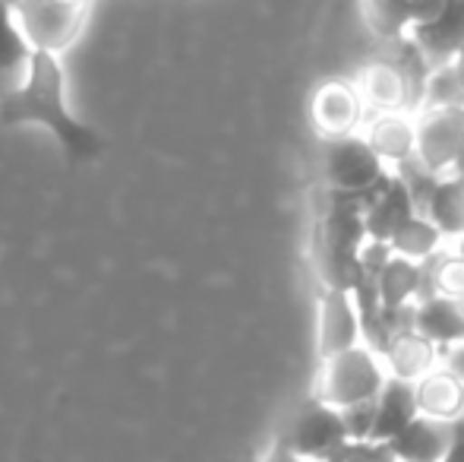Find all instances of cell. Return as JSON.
<instances>
[{
  "label": "cell",
  "mask_w": 464,
  "mask_h": 462,
  "mask_svg": "<svg viewBox=\"0 0 464 462\" xmlns=\"http://www.w3.org/2000/svg\"><path fill=\"white\" fill-rule=\"evenodd\" d=\"M442 0H361L363 23L385 44L408 38L417 25L440 13Z\"/></svg>",
  "instance_id": "cell-13"
},
{
  "label": "cell",
  "mask_w": 464,
  "mask_h": 462,
  "mask_svg": "<svg viewBox=\"0 0 464 462\" xmlns=\"http://www.w3.org/2000/svg\"><path fill=\"white\" fill-rule=\"evenodd\" d=\"M446 361L452 364V368L459 370V374L464 377V346H459L455 351H449V355H446Z\"/></svg>",
  "instance_id": "cell-25"
},
{
  "label": "cell",
  "mask_w": 464,
  "mask_h": 462,
  "mask_svg": "<svg viewBox=\"0 0 464 462\" xmlns=\"http://www.w3.org/2000/svg\"><path fill=\"white\" fill-rule=\"evenodd\" d=\"M414 396L423 418L442 421V425L464 421V377L449 361H442L423 380H417Z\"/></svg>",
  "instance_id": "cell-16"
},
{
  "label": "cell",
  "mask_w": 464,
  "mask_h": 462,
  "mask_svg": "<svg viewBox=\"0 0 464 462\" xmlns=\"http://www.w3.org/2000/svg\"><path fill=\"white\" fill-rule=\"evenodd\" d=\"M10 6L32 48L51 54H67L89 23V0H16Z\"/></svg>",
  "instance_id": "cell-3"
},
{
  "label": "cell",
  "mask_w": 464,
  "mask_h": 462,
  "mask_svg": "<svg viewBox=\"0 0 464 462\" xmlns=\"http://www.w3.org/2000/svg\"><path fill=\"white\" fill-rule=\"evenodd\" d=\"M385 383H389V370H385L379 349L361 342V346L338 351V355L319 361L313 396L323 399L325 406L344 412V408L376 402L379 393L385 389Z\"/></svg>",
  "instance_id": "cell-2"
},
{
  "label": "cell",
  "mask_w": 464,
  "mask_h": 462,
  "mask_svg": "<svg viewBox=\"0 0 464 462\" xmlns=\"http://www.w3.org/2000/svg\"><path fill=\"white\" fill-rule=\"evenodd\" d=\"M269 462H306V459H297V457H291V453H285L281 450L276 459H269Z\"/></svg>",
  "instance_id": "cell-28"
},
{
  "label": "cell",
  "mask_w": 464,
  "mask_h": 462,
  "mask_svg": "<svg viewBox=\"0 0 464 462\" xmlns=\"http://www.w3.org/2000/svg\"><path fill=\"white\" fill-rule=\"evenodd\" d=\"M367 117L370 108L363 102L361 89H357L354 80H344V76L319 83L310 99V121L325 143L361 133Z\"/></svg>",
  "instance_id": "cell-8"
},
{
  "label": "cell",
  "mask_w": 464,
  "mask_h": 462,
  "mask_svg": "<svg viewBox=\"0 0 464 462\" xmlns=\"http://www.w3.org/2000/svg\"><path fill=\"white\" fill-rule=\"evenodd\" d=\"M395 172L382 165L363 133L342 136V140L325 143V181L338 197L348 200H370Z\"/></svg>",
  "instance_id": "cell-6"
},
{
  "label": "cell",
  "mask_w": 464,
  "mask_h": 462,
  "mask_svg": "<svg viewBox=\"0 0 464 462\" xmlns=\"http://www.w3.org/2000/svg\"><path fill=\"white\" fill-rule=\"evenodd\" d=\"M442 462H464V421L455 425V437H452V447H449L446 459Z\"/></svg>",
  "instance_id": "cell-24"
},
{
  "label": "cell",
  "mask_w": 464,
  "mask_h": 462,
  "mask_svg": "<svg viewBox=\"0 0 464 462\" xmlns=\"http://www.w3.org/2000/svg\"><path fill=\"white\" fill-rule=\"evenodd\" d=\"M417 206L430 216L449 241L464 234V178H433L423 172V184L408 181Z\"/></svg>",
  "instance_id": "cell-14"
},
{
  "label": "cell",
  "mask_w": 464,
  "mask_h": 462,
  "mask_svg": "<svg viewBox=\"0 0 464 462\" xmlns=\"http://www.w3.org/2000/svg\"><path fill=\"white\" fill-rule=\"evenodd\" d=\"M449 64H452V67H455V74H459V80L464 83V51H459V54H455Z\"/></svg>",
  "instance_id": "cell-26"
},
{
  "label": "cell",
  "mask_w": 464,
  "mask_h": 462,
  "mask_svg": "<svg viewBox=\"0 0 464 462\" xmlns=\"http://www.w3.org/2000/svg\"><path fill=\"white\" fill-rule=\"evenodd\" d=\"M411 42L433 64H449L464 51V0H442L440 13L411 32Z\"/></svg>",
  "instance_id": "cell-17"
},
{
  "label": "cell",
  "mask_w": 464,
  "mask_h": 462,
  "mask_svg": "<svg viewBox=\"0 0 464 462\" xmlns=\"http://www.w3.org/2000/svg\"><path fill=\"white\" fill-rule=\"evenodd\" d=\"M417 162L433 178H452L464 159V105H423L414 112Z\"/></svg>",
  "instance_id": "cell-5"
},
{
  "label": "cell",
  "mask_w": 464,
  "mask_h": 462,
  "mask_svg": "<svg viewBox=\"0 0 464 462\" xmlns=\"http://www.w3.org/2000/svg\"><path fill=\"white\" fill-rule=\"evenodd\" d=\"M449 251H452V253H459V257L464 260V234H459V238H452V241H449Z\"/></svg>",
  "instance_id": "cell-27"
},
{
  "label": "cell",
  "mask_w": 464,
  "mask_h": 462,
  "mask_svg": "<svg viewBox=\"0 0 464 462\" xmlns=\"http://www.w3.org/2000/svg\"><path fill=\"white\" fill-rule=\"evenodd\" d=\"M455 301H459V308L464 310V291H461V295H459V298H455Z\"/></svg>",
  "instance_id": "cell-29"
},
{
  "label": "cell",
  "mask_w": 464,
  "mask_h": 462,
  "mask_svg": "<svg viewBox=\"0 0 464 462\" xmlns=\"http://www.w3.org/2000/svg\"><path fill=\"white\" fill-rule=\"evenodd\" d=\"M430 291H436V295H446V298H459L464 291V260L459 253H452L446 247V251L440 253V257L430 260ZM427 291V295H430Z\"/></svg>",
  "instance_id": "cell-23"
},
{
  "label": "cell",
  "mask_w": 464,
  "mask_h": 462,
  "mask_svg": "<svg viewBox=\"0 0 464 462\" xmlns=\"http://www.w3.org/2000/svg\"><path fill=\"white\" fill-rule=\"evenodd\" d=\"M4 127H42L54 136L67 165H86L104 152V140L70 105L67 70L61 54L35 51L25 74L0 95Z\"/></svg>",
  "instance_id": "cell-1"
},
{
  "label": "cell",
  "mask_w": 464,
  "mask_h": 462,
  "mask_svg": "<svg viewBox=\"0 0 464 462\" xmlns=\"http://www.w3.org/2000/svg\"><path fill=\"white\" fill-rule=\"evenodd\" d=\"M379 355H382L385 370H389L392 380H404V383L423 380L430 370L440 368V364L446 361V355H442L427 336L417 333L411 323L392 329V333L385 336Z\"/></svg>",
  "instance_id": "cell-11"
},
{
  "label": "cell",
  "mask_w": 464,
  "mask_h": 462,
  "mask_svg": "<svg viewBox=\"0 0 464 462\" xmlns=\"http://www.w3.org/2000/svg\"><path fill=\"white\" fill-rule=\"evenodd\" d=\"M4 4H16V0H4Z\"/></svg>",
  "instance_id": "cell-30"
},
{
  "label": "cell",
  "mask_w": 464,
  "mask_h": 462,
  "mask_svg": "<svg viewBox=\"0 0 464 462\" xmlns=\"http://www.w3.org/2000/svg\"><path fill=\"white\" fill-rule=\"evenodd\" d=\"M385 247H389V253H395V257L414 260V263H430V260L440 257V253L446 251L449 238L440 231V225H436L430 216L414 212L401 229L385 241Z\"/></svg>",
  "instance_id": "cell-20"
},
{
  "label": "cell",
  "mask_w": 464,
  "mask_h": 462,
  "mask_svg": "<svg viewBox=\"0 0 464 462\" xmlns=\"http://www.w3.org/2000/svg\"><path fill=\"white\" fill-rule=\"evenodd\" d=\"M367 320H363V301L351 285L332 282L319 298L316 317V351L319 361L348 351L361 342H367Z\"/></svg>",
  "instance_id": "cell-7"
},
{
  "label": "cell",
  "mask_w": 464,
  "mask_h": 462,
  "mask_svg": "<svg viewBox=\"0 0 464 462\" xmlns=\"http://www.w3.org/2000/svg\"><path fill=\"white\" fill-rule=\"evenodd\" d=\"M35 48L29 44L25 32L19 29L16 13L10 4L0 0V80H10V86L25 74Z\"/></svg>",
  "instance_id": "cell-21"
},
{
  "label": "cell",
  "mask_w": 464,
  "mask_h": 462,
  "mask_svg": "<svg viewBox=\"0 0 464 462\" xmlns=\"http://www.w3.org/2000/svg\"><path fill=\"white\" fill-rule=\"evenodd\" d=\"M414 418H420L414 383L392 380L389 377V383H385V389L376 399V421H372L370 447H379V450H382V447L392 444V440H395Z\"/></svg>",
  "instance_id": "cell-19"
},
{
  "label": "cell",
  "mask_w": 464,
  "mask_h": 462,
  "mask_svg": "<svg viewBox=\"0 0 464 462\" xmlns=\"http://www.w3.org/2000/svg\"><path fill=\"white\" fill-rule=\"evenodd\" d=\"M423 282H427V263H414V260L389 253V257L382 260V266L372 272L379 310H382L385 317L408 314V310L427 295Z\"/></svg>",
  "instance_id": "cell-12"
},
{
  "label": "cell",
  "mask_w": 464,
  "mask_h": 462,
  "mask_svg": "<svg viewBox=\"0 0 464 462\" xmlns=\"http://www.w3.org/2000/svg\"><path fill=\"white\" fill-rule=\"evenodd\" d=\"M455 425H442L433 418H414L392 444L382 447V453L392 462H442L452 447Z\"/></svg>",
  "instance_id": "cell-18"
},
{
  "label": "cell",
  "mask_w": 464,
  "mask_h": 462,
  "mask_svg": "<svg viewBox=\"0 0 464 462\" xmlns=\"http://www.w3.org/2000/svg\"><path fill=\"white\" fill-rule=\"evenodd\" d=\"M363 140L370 143L372 152L382 159L389 172L401 174L408 165L417 162V123L414 112H382L370 114L363 123Z\"/></svg>",
  "instance_id": "cell-10"
},
{
  "label": "cell",
  "mask_w": 464,
  "mask_h": 462,
  "mask_svg": "<svg viewBox=\"0 0 464 462\" xmlns=\"http://www.w3.org/2000/svg\"><path fill=\"white\" fill-rule=\"evenodd\" d=\"M348 447L354 444H351L344 415L310 396L287 425L281 450L306 462H335L338 457H344Z\"/></svg>",
  "instance_id": "cell-4"
},
{
  "label": "cell",
  "mask_w": 464,
  "mask_h": 462,
  "mask_svg": "<svg viewBox=\"0 0 464 462\" xmlns=\"http://www.w3.org/2000/svg\"><path fill=\"white\" fill-rule=\"evenodd\" d=\"M408 323L417 333L427 336L442 355L464 346V310L459 308L455 298L430 291V295H423L420 301L408 310Z\"/></svg>",
  "instance_id": "cell-15"
},
{
  "label": "cell",
  "mask_w": 464,
  "mask_h": 462,
  "mask_svg": "<svg viewBox=\"0 0 464 462\" xmlns=\"http://www.w3.org/2000/svg\"><path fill=\"white\" fill-rule=\"evenodd\" d=\"M370 114L382 112H417L420 108V89L401 70L395 57H376L367 61L354 76Z\"/></svg>",
  "instance_id": "cell-9"
},
{
  "label": "cell",
  "mask_w": 464,
  "mask_h": 462,
  "mask_svg": "<svg viewBox=\"0 0 464 462\" xmlns=\"http://www.w3.org/2000/svg\"><path fill=\"white\" fill-rule=\"evenodd\" d=\"M423 105H464V83L459 80L452 64H436L423 86Z\"/></svg>",
  "instance_id": "cell-22"
}]
</instances>
